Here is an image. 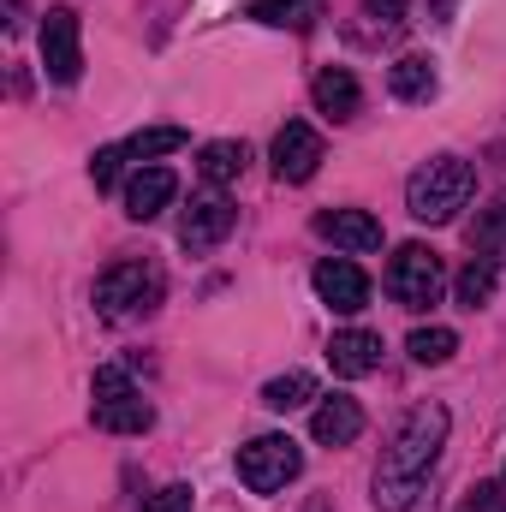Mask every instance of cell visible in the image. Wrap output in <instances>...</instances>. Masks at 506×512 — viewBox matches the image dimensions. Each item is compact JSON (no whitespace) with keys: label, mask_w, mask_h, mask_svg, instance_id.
I'll list each match as a JSON object with an SVG mask.
<instances>
[{"label":"cell","mask_w":506,"mask_h":512,"mask_svg":"<svg viewBox=\"0 0 506 512\" xmlns=\"http://www.w3.org/2000/svg\"><path fill=\"white\" fill-rule=\"evenodd\" d=\"M447 429H453V417H447V405H411L405 417H399V429L387 435V447H381V465H376V512H411L417 507V495H423V483H429V471H435V459H441V447H447Z\"/></svg>","instance_id":"cell-1"},{"label":"cell","mask_w":506,"mask_h":512,"mask_svg":"<svg viewBox=\"0 0 506 512\" xmlns=\"http://www.w3.org/2000/svg\"><path fill=\"white\" fill-rule=\"evenodd\" d=\"M471 191H477L471 161H459V155H435V161H423V167L411 173V185H405V209H411L417 221L441 227V221H453V215L471 203Z\"/></svg>","instance_id":"cell-2"},{"label":"cell","mask_w":506,"mask_h":512,"mask_svg":"<svg viewBox=\"0 0 506 512\" xmlns=\"http://www.w3.org/2000/svg\"><path fill=\"white\" fill-rule=\"evenodd\" d=\"M90 393H96L90 417H96V429H108V435H143V429L155 423L149 399L137 393V382H131L126 370H120V364L96 370V382H90Z\"/></svg>","instance_id":"cell-3"},{"label":"cell","mask_w":506,"mask_h":512,"mask_svg":"<svg viewBox=\"0 0 506 512\" xmlns=\"http://www.w3.org/2000/svg\"><path fill=\"white\" fill-rule=\"evenodd\" d=\"M387 292L405 310H429L447 292V262L429 251V245H399L393 262H387Z\"/></svg>","instance_id":"cell-4"},{"label":"cell","mask_w":506,"mask_h":512,"mask_svg":"<svg viewBox=\"0 0 506 512\" xmlns=\"http://www.w3.org/2000/svg\"><path fill=\"white\" fill-rule=\"evenodd\" d=\"M161 304V274L149 262H114L102 280H96V310L108 322H126V316H149Z\"/></svg>","instance_id":"cell-5"},{"label":"cell","mask_w":506,"mask_h":512,"mask_svg":"<svg viewBox=\"0 0 506 512\" xmlns=\"http://www.w3.org/2000/svg\"><path fill=\"white\" fill-rule=\"evenodd\" d=\"M298 471H304V453H298V441H292V435H256V441L239 447V483L256 489V495L286 489Z\"/></svg>","instance_id":"cell-6"},{"label":"cell","mask_w":506,"mask_h":512,"mask_svg":"<svg viewBox=\"0 0 506 512\" xmlns=\"http://www.w3.org/2000/svg\"><path fill=\"white\" fill-rule=\"evenodd\" d=\"M42 72L54 84H78L84 78V30H78L72 6H54L42 18Z\"/></svg>","instance_id":"cell-7"},{"label":"cell","mask_w":506,"mask_h":512,"mask_svg":"<svg viewBox=\"0 0 506 512\" xmlns=\"http://www.w3.org/2000/svg\"><path fill=\"white\" fill-rule=\"evenodd\" d=\"M316 298L334 316H358L370 304V274L352 256H328V262H316Z\"/></svg>","instance_id":"cell-8"},{"label":"cell","mask_w":506,"mask_h":512,"mask_svg":"<svg viewBox=\"0 0 506 512\" xmlns=\"http://www.w3.org/2000/svg\"><path fill=\"white\" fill-rule=\"evenodd\" d=\"M268 155H274V179L280 185H304L322 167V137H316V126H304V120H286Z\"/></svg>","instance_id":"cell-9"},{"label":"cell","mask_w":506,"mask_h":512,"mask_svg":"<svg viewBox=\"0 0 506 512\" xmlns=\"http://www.w3.org/2000/svg\"><path fill=\"white\" fill-rule=\"evenodd\" d=\"M233 221H239V209L221 191H209V197H191V209L179 215V239H185V251H215L233 233Z\"/></svg>","instance_id":"cell-10"},{"label":"cell","mask_w":506,"mask_h":512,"mask_svg":"<svg viewBox=\"0 0 506 512\" xmlns=\"http://www.w3.org/2000/svg\"><path fill=\"white\" fill-rule=\"evenodd\" d=\"M316 233L340 251H376L381 245V221L370 209H322L316 215Z\"/></svg>","instance_id":"cell-11"},{"label":"cell","mask_w":506,"mask_h":512,"mask_svg":"<svg viewBox=\"0 0 506 512\" xmlns=\"http://www.w3.org/2000/svg\"><path fill=\"white\" fill-rule=\"evenodd\" d=\"M310 96H316V114H328V120H340V126L364 114V90H358V78H352L346 66H322L316 84H310Z\"/></svg>","instance_id":"cell-12"},{"label":"cell","mask_w":506,"mask_h":512,"mask_svg":"<svg viewBox=\"0 0 506 512\" xmlns=\"http://www.w3.org/2000/svg\"><path fill=\"white\" fill-rule=\"evenodd\" d=\"M310 435H316L322 447H352V441L364 435V405H358V399H346V393L322 399V405L310 411Z\"/></svg>","instance_id":"cell-13"},{"label":"cell","mask_w":506,"mask_h":512,"mask_svg":"<svg viewBox=\"0 0 506 512\" xmlns=\"http://www.w3.org/2000/svg\"><path fill=\"white\" fill-rule=\"evenodd\" d=\"M328 364H334V376H346V382H358V376L381 370V334H370V328H346V334H334V340H328Z\"/></svg>","instance_id":"cell-14"},{"label":"cell","mask_w":506,"mask_h":512,"mask_svg":"<svg viewBox=\"0 0 506 512\" xmlns=\"http://www.w3.org/2000/svg\"><path fill=\"white\" fill-rule=\"evenodd\" d=\"M173 197H179V173L173 167H143L126 185V215L131 221H155Z\"/></svg>","instance_id":"cell-15"},{"label":"cell","mask_w":506,"mask_h":512,"mask_svg":"<svg viewBox=\"0 0 506 512\" xmlns=\"http://www.w3.org/2000/svg\"><path fill=\"white\" fill-rule=\"evenodd\" d=\"M387 90H393L399 102H429V96H435V60H429V54L393 60V66H387Z\"/></svg>","instance_id":"cell-16"},{"label":"cell","mask_w":506,"mask_h":512,"mask_svg":"<svg viewBox=\"0 0 506 512\" xmlns=\"http://www.w3.org/2000/svg\"><path fill=\"white\" fill-rule=\"evenodd\" d=\"M495 286H501V274H495V262H489V256L465 262V268H459V280H453V292H459V304H465V310H483V304L495 298Z\"/></svg>","instance_id":"cell-17"},{"label":"cell","mask_w":506,"mask_h":512,"mask_svg":"<svg viewBox=\"0 0 506 512\" xmlns=\"http://www.w3.org/2000/svg\"><path fill=\"white\" fill-rule=\"evenodd\" d=\"M471 251H483L489 262H506V197H495V203L471 221Z\"/></svg>","instance_id":"cell-18"},{"label":"cell","mask_w":506,"mask_h":512,"mask_svg":"<svg viewBox=\"0 0 506 512\" xmlns=\"http://www.w3.org/2000/svg\"><path fill=\"white\" fill-rule=\"evenodd\" d=\"M245 161H251V149H245V143H209V149H203V161H197V173H203L209 185H233V179L245 173Z\"/></svg>","instance_id":"cell-19"},{"label":"cell","mask_w":506,"mask_h":512,"mask_svg":"<svg viewBox=\"0 0 506 512\" xmlns=\"http://www.w3.org/2000/svg\"><path fill=\"white\" fill-rule=\"evenodd\" d=\"M310 399H316V376H304V370H286V376H274V382L262 387V405L268 411H298Z\"/></svg>","instance_id":"cell-20"},{"label":"cell","mask_w":506,"mask_h":512,"mask_svg":"<svg viewBox=\"0 0 506 512\" xmlns=\"http://www.w3.org/2000/svg\"><path fill=\"white\" fill-rule=\"evenodd\" d=\"M120 149H126V161H155V155L185 149V131H179V126H149V131H131Z\"/></svg>","instance_id":"cell-21"},{"label":"cell","mask_w":506,"mask_h":512,"mask_svg":"<svg viewBox=\"0 0 506 512\" xmlns=\"http://www.w3.org/2000/svg\"><path fill=\"white\" fill-rule=\"evenodd\" d=\"M405 352H411L417 364H447V358L459 352V334H453V328H417V334L405 340Z\"/></svg>","instance_id":"cell-22"},{"label":"cell","mask_w":506,"mask_h":512,"mask_svg":"<svg viewBox=\"0 0 506 512\" xmlns=\"http://www.w3.org/2000/svg\"><path fill=\"white\" fill-rule=\"evenodd\" d=\"M316 12V0H256L251 18H262V24H304Z\"/></svg>","instance_id":"cell-23"},{"label":"cell","mask_w":506,"mask_h":512,"mask_svg":"<svg viewBox=\"0 0 506 512\" xmlns=\"http://www.w3.org/2000/svg\"><path fill=\"white\" fill-rule=\"evenodd\" d=\"M120 167H126V149L114 143V149H96V161H90V179H96V191H108L114 179H120Z\"/></svg>","instance_id":"cell-24"},{"label":"cell","mask_w":506,"mask_h":512,"mask_svg":"<svg viewBox=\"0 0 506 512\" xmlns=\"http://www.w3.org/2000/svg\"><path fill=\"white\" fill-rule=\"evenodd\" d=\"M459 512H506V489L501 483H477L471 495H465V507Z\"/></svg>","instance_id":"cell-25"},{"label":"cell","mask_w":506,"mask_h":512,"mask_svg":"<svg viewBox=\"0 0 506 512\" xmlns=\"http://www.w3.org/2000/svg\"><path fill=\"white\" fill-rule=\"evenodd\" d=\"M191 501H197V495H191L185 483H173V489H161V495H155L143 512H191Z\"/></svg>","instance_id":"cell-26"},{"label":"cell","mask_w":506,"mask_h":512,"mask_svg":"<svg viewBox=\"0 0 506 512\" xmlns=\"http://www.w3.org/2000/svg\"><path fill=\"white\" fill-rule=\"evenodd\" d=\"M364 12L381 24H405V0H364Z\"/></svg>","instance_id":"cell-27"},{"label":"cell","mask_w":506,"mask_h":512,"mask_svg":"<svg viewBox=\"0 0 506 512\" xmlns=\"http://www.w3.org/2000/svg\"><path fill=\"white\" fill-rule=\"evenodd\" d=\"M304 512H328V501H310V507H304Z\"/></svg>","instance_id":"cell-28"}]
</instances>
